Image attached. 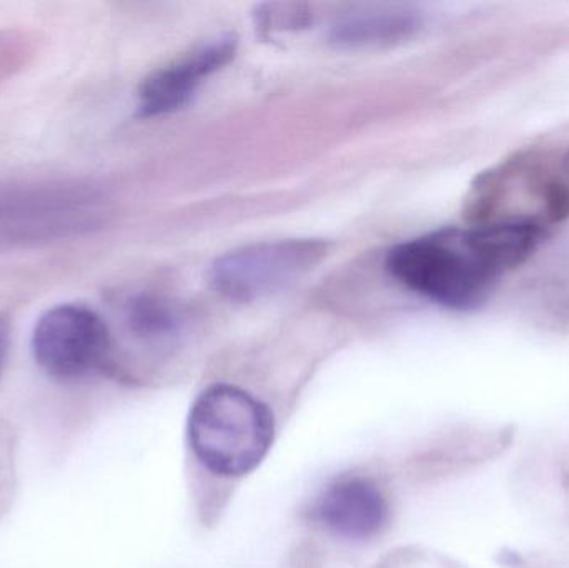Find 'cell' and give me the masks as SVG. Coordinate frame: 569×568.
<instances>
[{
	"label": "cell",
	"instance_id": "obj_1",
	"mask_svg": "<svg viewBox=\"0 0 569 568\" xmlns=\"http://www.w3.org/2000/svg\"><path fill=\"white\" fill-rule=\"evenodd\" d=\"M540 242L531 222L437 230L390 250L387 269L411 292L451 310L487 302L495 283L527 262Z\"/></svg>",
	"mask_w": 569,
	"mask_h": 568
},
{
	"label": "cell",
	"instance_id": "obj_2",
	"mask_svg": "<svg viewBox=\"0 0 569 568\" xmlns=\"http://www.w3.org/2000/svg\"><path fill=\"white\" fill-rule=\"evenodd\" d=\"M273 437L276 422L269 407L236 386L209 387L190 410V447L217 476L252 472L269 454Z\"/></svg>",
	"mask_w": 569,
	"mask_h": 568
},
{
	"label": "cell",
	"instance_id": "obj_3",
	"mask_svg": "<svg viewBox=\"0 0 569 568\" xmlns=\"http://www.w3.org/2000/svg\"><path fill=\"white\" fill-rule=\"evenodd\" d=\"M321 239H283L252 243L227 252L210 270V282L233 302L266 299L303 279L327 257Z\"/></svg>",
	"mask_w": 569,
	"mask_h": 568
},
{
	"label": "cell",
	"instance_id": "obj_4",
	"mask_svg": "<svg viewBox=\"0 0 569 568\" xmlns=\"http://www.w3.org/2000/svg\"><path fill=\"white\" fill-rule=\"evenodd\" d=\"M112 349L102 317L83 306H57L36 323L32 350L37 363L57 379H79L106 366Z\"/></svg>",
	"mask_w": 569,
	"mask_h": 568
},
{
	"label": "cell",
	"instance_id": "obj_5",
	"mask_svg": "<svg viewBox=\"0 0 569 568\" xmlns=\"http://www.w3.org/2000/svg\"><path fill=\"white\" fill-rule=\"evenodd\" d=\"M236 50L237 40L233 37H219L156 70L140 87V116H167L182 109L212 73L233 59Z\"/></svg>",
	"mask_w": 569,
	"mask_h": 568
},
{
	"label": "cell",
	"instance_id": "obj_6",
	"mask_svg": "<svg viewBox=\"0 0 569 568\" xmlns=\"http://www.w3.org/2000/svg\"><path fill=\"white\" fill-rule=\"evenodd\" d=\"M315 516L335 536L363 540L383 529L388 504L373 482L355 477L328 487L315 506Z\"/></svg>",
	"mask_w": 569,
	"mask_h": 568
},
{
	"label": "cell",
	"instance_id": "obj_7",
	"mask_svg": "<svg viewBox=\"0 0 569 568\" xmlns=\"http://www.w3.org/2000/svg\"><path fill=\"white\" fill-rule=\"evenodd\" d=\"M420 29V19L408 10H375L337 23L331 40L343 47H377L400 42Z\"/></svg>",
	"mask_w": 569,
	"mask_h": 568
},
{
	"label": "cell",
	"instance_id": "obj_8",
	"mask_svg": "<svg viewBox=\"0 0 569 568\" xmlns=\"http://www.w3.org/2000/svg\"><path fill=\"white\" fill-rule=\"evenodd\" d=\"M129 323L143 339H159L172 332V316L153 300H136L129 307Z\"/></svg>",
	"mask_w": 569,
	"mask_h": 568
},
{
	"label": "cell",
	"instance_id": "obj_9",
	"mask_svg": "<svg viewBox=\"0 0 569 568\" xmlns=\"http://www.w3.org/2000/svg\"><path fill=\"white\" fill-rule=\"evenodd\" d=\"M561 177H563V182H561V186L565 187V189L569 192V153L567 157H565L563 166H561Z\"/></svg>",
	"mask_w": 569,
	"mask_h": 568
},
{
	"label": "cell",
	"instance_id": "obj_10",
	"mask_svg": "<svg viewBox=\"0 0 569 568\" xmlns=\"http://www.w3.org/2000/svg\"><path fill=\"white\" fill-rule=\"evenodd\" d=\"M6 346H7V332H6V329H3L2 323H0V360H2L3 352H6Z\"/></svg>",
	"mask_w": 569,
	"mask_h": 568
}]
</instances>
